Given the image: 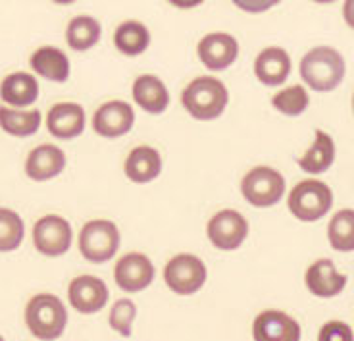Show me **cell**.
Masks as SVG:
<instances>
[{"label":"cell","instance_id":"16","mask_svg":"<svg viewBox=\"0 0 354 341\" xmlns=\"http://www.w3.org/2000/svg\"><path fill=\"white\" fill-rule=\"evenodd\" d=\"M346 282L348 278L343 272L337 270L331 259H318L316 262H312L304 274L306 289L319 299H333L339 293H343Z\"/></svg>","mask_w":354,"mask_h":341},{"label":"cell","instance_id":"21","mask_svg":"<svg viewBox=\"0 0 354 341\" xmlns=\"http://www.w3.org/2000/svg\"><path fill=\"white\" fill-rule=\"evenodd\" d=\"M39 81L33 73H8L0 83V99L10 108H31L39 99Z\"/></svg>","mask_w":354,"mask_h":341},{"label":"cell","instance_id":"19","mask_svg":"<svg viewBox=\"0 0 354 341\" xmlns=\"http://www.w3.org/2000/svg\"><path fill=\"white\" fill-rule=\"evenodd\" d=\"M131 95L135 104L152 116L164 114L168 110L169 100H171L166 83L154 73H142L133 81Z\"/></svg>","mask_w":354,"mask_h":341},{"label":"cell","instance_id":"8","mask_svg":"<svg viewBox=\"0 0 354 341\" xmlns=\"http://www.w3.org/2000/svg\"><path fill=\"white\" fill-rule=\"evenodd\" d=\"M206 235L216 249L235 251L248 237V222L235 208H223L208 220Z\"/></svg>","mask_w":354,"mask_h":341},{"label":"cell","instance_id":"6","mask_svg":"<svg viewBox=\"0 0 354 341\" xmlns=\"http://www.w3.org/2000/svg\"><path fill=\"white\" fill-rule=\"evenodd\" d=\"M287 191L283 174L272 166H257L248 170L241 180V195L248 205L257 208H270L281 203Z\"/></svg>","mask_w":354,"mask_h":341},{"label":"cell","instance_id":"23","mask_svg":"<svg viewBox=\"0 0 354 341\" xmlns=\"http://www.w3.org/2000/svg\"><path fill=\"white\" fill-rule=\"evenodd\" d=\"M337 147L333 137L324 131V129H316L314 133V141L308 149L302 153V156L297 160L299 168L308 176H322L335 164Z\"/></svg>","mask_w":354,"mask_h":341},{"label":"cell","instance_id":"26","mask_svg":"<svg viewBox=\"0 0 354 341\" xmlns=\"http://www.w3.org/2000/svg\"><path fill=\"white\" fill-rule=\"evenodd\" d=\"M102 37V26L97 18L81 14L70 19L66 27V43L75 53H87L98 45Z\"/></svg>","mask_w":354,"mask_h":341},{"label":"cell","instance_id":"11","mask_svg":"<svg viewBox=\"0 0 354 341\" xmlns=\"http://www.w3.org/2000/svg\"><path fill=\"white\" fill-rule=\"evenodd\" d=\"M135 126V110L127 100H108L95 110L93 129L104 139L124 137Z\"/></svg>","mask_w":354,"mask_h":341},{"label":"cell","instance_id":"38","mask_svg":"<svg viewBox=\"0 0 354 341\" xmlns=\"http://www.w3.org/2000/svg\"><path fill=\"white\" fill-rule=\"evenodd\" d=\"M0 341H4V338H2V335H0Z\"/></svg>","mask_w":354,"mask_h":341},{"label":"cell","instance_id":"25","mask_svg":"<svg viewBox=\"0 0 354 341\" xmlns=\"http://www.w3.org/2000/svg\"><path fill=\"white\" fill-rule=\"evenodd\" d=\"M151 31L142 21L125 19L114 31V45L125 56H141L151 46Z\"/></svg>","mask_w":354,"mask_h":341},{"label":"cell","instance_id":"27","mask_svg":"<svg viewBox=\"0 0 354 341\" xmlns=\"http://www.w3.org/2000/svg\"><path fill=\"white\" fill-rule=\"evenodd\" d=\"M328 241L337 252L354 251V208H341L328 224Z\"/></svg>","mask_w":354,"mask_h":341},{"label":"cell","instance_id":"3","mask_svg":"<svg viewBox=\"0 0 354 341\" xmlns=\"http://www.w3.org/2000/svg\"><path fill=\"white\" fill-rule=\"evenodd\" d=\"M333 189L318 178L299 181L287 197V207L299 222H318L329 214L333 207Z\"/></svg>","mask_w":354,"mask_h":341},{"label":"cell","instance_id":"15","mask_svg":"<svg viewBox=\"0 0 354 341\" xmlns=\"http://www.w3.org/2000/svg\"><path fill=\"white\" fill-rule=\"evenodd\" d=\"M87 126L85 108L77 102H58L46 114V129L54 139L71 141L83 135Z\"/></svg>","mask_w":354,"mask_h":341},{"label":"cell","instance_id":"28","mask_svg":"<svg viewBox=\"0 0 354 341\" xmlns=\"http://www.w3.org/2000/svg\"><path fill=\"white\" fill-rule=\"evenodd\" d=\"M272 107L283 116H302L310 107V95L306 85L297 83V85H289L285 89L277 91L272 97Z\"/></svg>","mask_w":354,"mask_h":341},{"label":"cell","instance_id":"9","mask_svg":"<svg viewBox=\"0 0 354 341\" xmlns=\"http://www.w3.org/2000/svg\"><path fill=\"white\" fill-rule=\"evenodd\" d=\"M73 230L60 214H46L33 225V245L44 257H62L71 249Z\"/></svg>","mask_w":354,"mask_h":341},{"label":"cell","instance_id":"22","mask_svg":"<svg viewBox=\"0 0 354 341\" xmlns=\"http://www.w3.org/2000/svg\"><path fill=\"white\" fill-rule=\"evenodd\" d=\"M31 70L46 81L53 83H66L70 80L71 64L68 54L58 46H39L29 58Z\"/></svg>","mask_w":354,"mask_h":341},{"label":"cell","instance_id":"7","mask_svg":"<svg viewBox=\"0 0 354 341\" xmlns=\"http://www.w3.org/2000/svg\"><path fill=\"white\" fill-rule=\"evenodd\" d=\"M208 278V270L203 259L191 252H179L171 257L164 268V282L176 295H195Z\"/></svg>","mask_w":354,"mask_h":341},{"label":"cell","instance_id":"1","mask_svg":"<svg viewBox=\"0 0 354 341\" xmlns=\"http://www.w3.org/2000/svg\"><path fill=\"white\" fill-rule=\"evenodd\" d=\"M302 83L316 93L335 91L346 75V62L343 54L333 46H314L302 56L301 66Z\"/></svg>","mask_w":354,"mask_h":341},{"label":"cell","instance_id":"32","mask_svg":"<svg viewBox=\"0 0 354 341\" xmlns=\"http://www.w3.org/2000/svg\"><path fill=\"white\" fill-rule=\"evenodd\" d=\"M231 2L247 14H264L268 10L275 8L281 0H231Z\"/></svg>","mask_w":354,"mask_h":341},{"label":"cell","instance_id":"13","mask_svg":"<svg viewBox=\"0 0 354 341\" xmlns=\"http://www.w3.org/2000/svg\"><path fill=\"white\" fill-rule=\"evenodd\" d=\"M68 299H70V305L81 315H95L106 306L110 291L102 279L85 274V276L71 279L70 288H68Z\"/></svg>","mask_w":354,"mask_h":341},{"label":"cell","instance_id":"17","mask_svg":"<svg viewBox=\"0 0 354 341\" xmlns=\"http://www.w3.org/2000/svg\"><path fill=\"white\" fill-rule=\"evenodd\" d=\"M66 153L53 143L37 145L26 158V176L33 181H50L66 170Z\"/></svg>","mask_w":354,"mask_h":341},{"label":"cell","instance_id":"29","mask_svg":"<svg viewBox=\"0 0 354 341\" xmlns=\"http://www.w3.org/2000/svg\"><path fill=\"white\" fill-rule=\"evenodd\" d=\"M26 237L24 218L12 208L0 207V252H12L19 249Z\"/></svg>","mask_w":354,"mask_h":341},{"label":"cell","instance_id":"31","mask_svg":"<svg viewBox=\"0 0 354 341\" xmlns=\"http://www.w3.org/2000/svg\"><path fill=\"white\" fill-rule=\"evenodd\" d=\"M318 341H354V332L343 320H329L319 328Z\"/></svg>","mask_w":354,"mask_h":341},{"label":"cell","instance_id":"20","mask_svg":"<svg viewBox=\"0 0 354 341\" xmlns=\"http://www.w3.org/2000/svg\"><path fill=\"white\" fill-rule=\"evenodd\" d=\"M164 168V160L158 149L151 145H139L127 154L124 162L125 178L133 183H151L158 178Z\"/></svg>","mask_w":354,"mask_h":341},{"label":"cell","instance_id":"36","mask_svg":"<svg viewBox=\"0 0 354 341\" xmlns=\"http://www.w3.org/2000/svg\"><path fill=\"white\" fill-rule=\"evenodd\" d=\"M312 2H318V4H331V2H337V0H312Z\"/></svg>","mask_w":354,"mask_h":341},{"label":"cell","instance_id":"4","mask_svg":"<svg viewBox=\"0 0 354 341\" xmlns=\"http://www.w3.org/2000/svg\"><path fill=\"white\" fill-rule=\"evenodd\" d=\"M26 324L37 340L54 341L62 338L68 326V311L53 293H39L27 303Z\"/></svg>","mask_w":354,"mask_h":341},{"label":"cell","instance_id":"30","mask_svg":"<svg viewBox=\"0 0 354 341\" xmlns=\"http://www.w3.org/2000/svg\"><path fill=\"white\" fill-rule=\"evenodd\" d=\"M137 318V305L133 303L131 299H118L114 305H112V311H110V316H108V324L110 328L118 332L124 338H129L133 332V322Z\"/></svg>","mask_w":354,"mask_h":341},{"label":"cell","instance_id":"10","mask_svg":"<svg viewBox=\"0 0 354 341\" xmlns=\"http://www.w3.org/2000/svg\"><path fill=\"white\" fill-rule=\"evenodd\" d=\"M196 54L203 66L210 72H223L231 68L239 58V41L231 33L223 31H214L204 35L198 45Z\"/></svg>","mask_w":354,"mask_h":341},{"label":"cell","instance_id":"33","mask_svg":"<svg viewBox=\"0 0 354 341\" xmlns=\"http://www.w3.org/2000/svg\"><path fill=\"white\" fill-rule=\"evenodd\" d=\"M343 18L351 29H354V0H345L343 4Z\"/></svg>","mask_w":354,"mask_h":341},{"label":"cell","instance_id":"2","mask_svg":"<svg viewBox=\"0 0 354 341\" xmlns=\"http://www.w3.org/2000/svg\"><path fill=\"white\" fill-rule=\"evenodd\" d=\"M181 104L191 118L198 122H212L225 112L230 104V91L218 77L198 75L187 83L181 93Z\"/></svg>","mask_w":354,"mask_h":341},{"label":"cell","instance_id":"34","mask_svg":"<svg viewBox=\"0 0 354 341\" xmlns=\"http://www.w3.org/2000/svg\"><path fill=\"white\" fill-rule=\"evenodd\" d=\"M168 2L174 6V8L191 10V8H196V6H201L204 0H168Z\"/></svg>","mask_w":354,"mask_h":341},{"label":"cell","instance_id":"18","mask_svg":"<svg viewBox=\"0 0 354 341\" xmlns=\"http://www.w3.org/2000/svg\"><path fill=\"white\" fill-rule=\"evenodd\" d=\"M292 62L281 46H266L254 60V75L266 87H279L291 75Z\"/></svg>","mask_w":354,"mask_h":341},{"label":"cell","instance_id":"37","mask_svg":"<svg viewBox=\"0 0 354 341\" xmlns=\"http://www.w3.org/2000/svg\"><path fill=\"white\" fill-rule=\"evenodd\" d=\"M353 114H354V95H353Z\"/></svg>","mask_w":354,"mask_h":341},{"label":"cell","instance_id":"24","mask_svg":"<svg viewBox=\"0 0 354 341\" xmlns=\"http://www.w3.org/2000/svg\"><path fill=\"white\" fill-rule=\"evenodd\" d=\"M43 126V114L41 110H26V108L0 107V129L12 137H31Z\"/></svg>","mask_w":354,"mask_h":341},{"label":"cell","instance_id":"12","mask_svg":"<svg viewBox=\"0 0 354 341\" xmlns=\"http://www.w3.org/2000/svg\"><path fill=\"white\" fill-rule=\"evenodd\" d=\"M154 264L142 252H127L114 266V282L125 293H139L154 282Z\"/></svg>","mask_w":354,"mask_h":341},{"label":"cell","instance_id":"35","mask_svg":"<svg viewBox=\"0 0 354 341\" xmlns=\"http://www.w3.org/2000/svg\"><path fill=\"white\" fill-rule=\"evenodd\" d=\"M54 4H60V6H68V4H73V2H77V0H53Z\"/></svg>","mask_w":354,"mask_h":341},{"label":"cell","instance_id":"14","mask_svg":"<svg viewBox=\"0 0 354 341\" xmlns=\"http://www.w3.org/2000/svg\"><path fill=\"white\" fill-rule=\"evenodd\" d=\"M302 328L283 311H262L252 322L254 341H301Z\"/></svg>","mask_w":354,"mask_h":341},{"label":"cell","instance_id":"5","mask_svg":"<svg viewBox=\"0 0 354 341\" xmlns=\"http://www.w3.org/2000/svg\"><path fill=\"white\" fill-rule=\"evenodd\" d=\"M122 235L112 220L95 218L83 224L80 232V252L85 261L104 264L112 261L120 249Z\"/></svg>","mask_w":354,"mask_h":341}]
</instances>
